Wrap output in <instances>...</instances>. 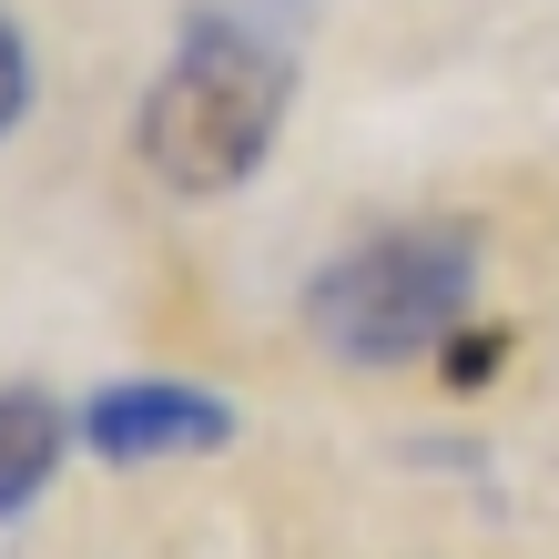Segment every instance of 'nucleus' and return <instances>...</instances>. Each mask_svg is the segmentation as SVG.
<instances>
[{
  "label": "nucleus",
  "mask_w": 559,
  "mask_h": 559,
  "mask_svg": "<svg viewBox=\"0 0 559 559\" xmlns=\"http://www.w3.org/2000/svg\"><path fill=\"white\" fill-rule=\"evenodd\" d=\"M82 448L103 457V468H153V457H204L235 438V407L204 397V386L183 377H122L103 397H82Z\"/></svg>",
  "instance_id": "nucleus-3"
},
{
  "label": "nucleus",
  "mask_w": 559,
  "mask_h": 559,
  "mask_svg": "<svg viewBox=\"0 0 559 559\" xmlns=\"http://www.w3.org/2000/svg\"><path fill=\"white\" fill-rule=\"evenodd\" d=\"M285 103H295V51L275 31H254L235 11H193L133 112V153L174 193H235L265 174Z\"/></svg>",
  "instance_id": "nucleus-1"
},
{
  "label": "nucleus",
  "mask_w": 559,
  "mask_h": 559,
  "mask_svg": "<svg viewBox=\"0 0 559 559\" xmlns=\"http://www.w3.org/2000/svg\"><path fill=\"white\" fill-rule=\"evenodd\" d=\"M31 112V41H21V21L0 11V133Z\"/></svg>",
  "instance_id": "nucleus-5"
},
{
  "label": "nucleus",
  "mask_w": 559,
  "mask_h": 559,
  "mask_svg": "<svg viewBox=\"0 0 559 559\" xmlns=\"http://www.w3.org/2000/svg\"><path fill=\"white\" fill-rule=\"evenodd\" d=\"M468 306H478V224L457 214L386 224L306 285L316 346L346 356V367H427V356L457 346Z\"/></svg>",
  "instance_id": "nucleus-2"
},
{
  "label": "nucleus",
  "mask_w": 559,
  "mask_h": 559,
  "mask_svg": "<svg viewBox=\"0 0 559 559\" xmlns=\"http://www.w3.org/2000/svg\"><path fill=\"white\" fill-rule=\"evenodd\" d=\"M72 438H82V427H72L61 397H41V386H0V519L51 488V468L72 457Z\"/></svg>",
  "instance_id": "nucleus-4"
}]
</instances>
